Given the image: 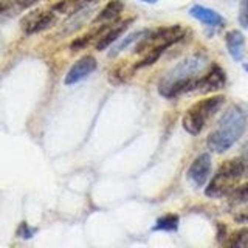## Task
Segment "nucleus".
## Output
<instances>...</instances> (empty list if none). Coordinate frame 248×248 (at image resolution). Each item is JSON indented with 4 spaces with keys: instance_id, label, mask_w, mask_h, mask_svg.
<instances>
[{
    "instance_id": "obj_1",
    "label": "nucleus",
    "mask_w": 248,
    "mask_h": 248,
    "mask_svg": "<svg viewBox=\"0 0 248 248\" xmlns=\"http://www.w3.org/2000/svg\"><path fill=\"white\" fill-rule=\"evenodd\" d=\"M206 64L208 59L202 54H192V56L180 61L161 78L158 92L166 98H174L183 92L196 90L199 81L197 75L203 72Z\"/></svg>"
},
{
    "instance_id": "obj_2",
    "label": "nucleus",
    "mask_w": 248,
    "mask_h": 248,
    "mask_svg": "<svg viewBox=\"0 0 248 248\" xmlns=\"http://www.w3.org/2000/svg\"><path fill=\"white\" fill-rule=\"evenodd\" d=\"M247 127V116L237 106H231L217 123V127L208 137V147L213 152L228 151L242 137Z\"/></svg>"
},
{
    "instance_id": "obj_3",
    "label": "nucleus",
    "mask_w": 248,
    "mask_h": 248,
    "mask_svg": "<svg viewBox=\"0 0 248 248\" xmlns=\"http://www.w3.org/2000/svg\"><path fill=\"white\" fill-rule=\"evenodd\" d=\"M245 174V161L240 158L227 160L223 165L217 169V172L209 182L205 194L208 197L220 199L223 196H228L230 192L234 191L237 182Z\"/></svg>"
},
{
    "instance_id": "obj_4",
    "label": "nucleus",
    "mask_w": 248,
    "mask_h": 248,
    "mask_svg": "<svg viewBox=\"0 0 248 248\" xmlns=\"http://www.w3.org/2000/svg\"><path fill=\"white\" fill-rule=\"evenodd\" d=\"M223 96H213L202 99L194 104L183 116V127L191 135H199L205 127L206 121L219 110L223 104Z\"/></svg>"
},
{
    "instance_id": "obj_5",
    "label": "nucleus",
    "mask_w": 248,
    "mask_h": 248,
    "mask_svg": "<svg viewBox=\"0 0 248 248\" xmlns=\"http://www.w3.org/2000/svg\"><path fill=\"white\" fill-rule=\"evenodd\" d=\"M183 37V30L180 27H168V28H160L152 33H147L146 37L137 46V53L143 51H152L155 48H168L177 41H180Z\"/></svg>"
},
{
    "instance_id": "obj_6",
    "label": "nucleus",
    "mask_w": 248,
    "mask_h": 248,
    "mask_svg": "<svg viewBox=\"0 0 248 248\" xmlns=\"http://www.w3.org/2000/svg\"><path fill=\"white\" fill-rule=\"evenodd\" d=\"M211 174V155L200 154L188 169V178L194 186H203Z\"/></svg>"
},
{
    "instance_id": "obj_7",
    "label": "nucleus",
    "mask_w": 248,
    "mask_h": 248,
    "mask_svg": "<svg viewBox=\"0 0 248 248\" xmlns=\"http://www.w3.org/2000/svg\"><path fill=\"white\" fill-rule=\"evenodd\" d=\"M23 23V28L28 34H33V33H39V31H44L46 28L53 27L56 23V16L54 13L48 11H36L33 14H30L28 17L22 22Z\"/></svg>"
},
{
    "instance_id": "obj_8",
    "label": "nucleus",
    "mask_w": 248,
    "mask_h": 248,
    "mask_svg": "<svg viewBox=\"0 0 248 248\" xmlns=\"http://www.w3.org/2000/svg\"><path fill=\"white\" fill-rule=\"evenodd\" d=\"M96 68V59L93 56H84L76 64L68 70V73L65 76V84L72 85L82 81L84 78H87L93 70Z\"/></svg>"
},
{
    "instance_id": "obj_9",
    "label": "nucleus",
    "mask_w": 248,
    "mask_h": 248,
    "mask_svg": "<svg viewBox=\"0 0 248 248\" xmlns=\"http://www.w3.org/2000/svg\"><path fill=\"white\" fill-rule=\"evenodd\" d=\"M225 81H227V78H225V72L219 65H214L211 68V72L206 73L205 76L199 78L196 90H200L203 93L219 90L225 85Z\"/></svg>"
},
{
    "instance_id": "obj_10",
    "label": "nucleus",
    "mask_w": 248,
    "mask_h": 248,
    "mask_svg": "<svg viewBox=\"0 0 248 248\" xmlns=\"http://www.w3.org/2000/svg\"><path fill=\"white\" fill-rule=\"evenodd\" d=\"M189 14L194 19H197V20L206 23V25H211V27H220L225 23L223 17L219 13H216L214 10H209V8L200 6V5L192 6L189 10Z\"/></svg>"
},
{
    "instance_id": "obj_11",
    "label": "nucleus",
    "mask_w": 248,
    "mask_h": 248,
    "mask_svg": "<svg viewBox=\"0 0 248 248\" xmlns=\"http://www.w3.org/2000/svg\"><path fill=\"white\" fill-rule=\"evenodd\" d=\"M227 46H228V51L231 54V58L234 61H242L244 58V45H245V39L244 34L240 33L237 30H232L227 33Z\"/></svg>"
},
{
    "instance_id": "obj_12",
    "label": "nucleus",
    "mask_w": 248,
    "mask_h": 248,
    "mask_svg": "<svg viewBox=\"0 0 248 248\" xmlns=\"http://www.w3.org/2000/svg\"><path fill=\"white\" fill-rule=\"evenodd\" d=\"M130 23H132V19L124 20V22L118 23L116 27L108 30L106 34H103V36L99 37V41L96 44V50H99V51L101 50H106L108 45H112L115 41H118V37H121V34L127 30V27L130 25Z\"/></svg>"
},
{
    "instance_id": "obj_13",
    "label": "nucleus",
    "mask_w": 248,
    "mask_h": 248,
    "mask_svg": "<svg viewBox=\"0 0 248 248\" xmlns=\"http://www.w3.org/2000/svg\"><path fill=\"white\" fill-rule=\"evenodd\" d=\"M93 2H96V0H62L53 6V10L62 14H75Z\"/></svg>"
},
{
    "instance_id": "obj_14",
    "label": "nucleus",
    "mask_w": 248,
    "mask_h": 248,
    "mask_svg": "<svg viewBox=\"0 0 248 248\" xmlns=\"http://www.w3.org/2000/svg\"><path fill=\"white\" fill-rule=\"evenodd\" d=\"M123 2L121 0H110L104 8L103 11L98 14V17L95 19L96 22H104V20H110V19H115L116 16H118L121 11H123Z\"/></svg>"
},
{
    "instance_id": "obj_15",
    "label": "nucleus",
    "mask_w": 248,
    "mask_h": 248,
    "mask_svg": "<svg viewBox=\"0 0 248 248\" xmlns=\"http://www.w3.org/2000/svg\"><path fill=\"white\" fill-rule=\"evenodd\" d=\"M147 33H149V31L143 30V31H137V33H132V34L126 36V37H124L123 41L120 42V44H116V45H115V48H112V51L108 53V56H116V54H120L123 50H126L130 44H134L135 41H138L140 37L146 36Z\"/></svg>"
},
{
    "instance_id": "obj_16",
    "label": "nucleus",
    "mask_w": 248,
    "mask_h": 248,
    "mask_svg": "<svg viewBox=\"0 0 248 248\" xmlns=\"http://www.w3.org/2000/svg\"><path fill=\"white\" fill-rule=\"evenodd\" d=\"M178 228V216L175 214H168L163 216L157 220V225L154 227V230L157 231H175Z\"/></svg>"
},
{
    "instance_id": "obj_17",
    "label": "nucleus",
    "mask_w": 248,
    "mask_h": 248,
    "mask_svg": "<svg viewBox=\"0 0 248 248\" xmlns=\"http://www.w3.org/2000/svg\"><path fill=\"white\" fill-rule=\"evenodd\" d=\"M87 16H89V13H79V11L75 13L73 17L65 23V28H67V30L64 31V33H72V31L78 30V28L81 27V23H82L85 19H87Z\"/></svg>"
},
{
    "instance_id": "obj_18",
    "label": "nucleus",
    "mask_w": 248,
    "mask_h": 248,
    "mask_svg": "<svg viewBox=\"0 0 248 248\" xmlns=\"http://www.w3.org/2000/svg\"><path fill=\"white\" fill-rule=\"evenodd\" d=\"M231 247H248V228L239 230L237 232L231 236L230 240Z\"/></svg>"
},
{
    "instance_id": "obj_19",
    "label": "nucleus",
    "mask_w": 248,
    "mask_h": 248,
    "mask_svg": "<svg viewBox=\"0 0 248 248\" xmlns=\"http://www.w3.org/2000/svg\"><path fill=\"white\" fill-rule=\"evenodd\" d=\"M245 202H248V183L237 188L231 196V205H240L245 203Z\"/></svg>"
},
{
    "instance_id": "obj_20",
    "label": "nucleus",
    "mask_w": 248,
    "mask_h": 248,
    "mask_svg": "<svg viewBox=\"0 0 248 248\" xmlns=\"http://www.w3.org/2000/svg\"><path fill=\"white\" fill-rule=\"evenodd\" d=\"M239 22L244 28H248V0H242V2H240Z\"/></svg>"
},
{
    "instance_id": "obj_21",
    "label": "nucleus",
    "mask_w": 248,
    "mask_h": 248,
    "mask_svg": "<svg viewBox=\"0 0 248 248\" xmlns=\"http://www.w3.org/2000/svg\"><path fill=\"white\" fill-rule=\"evenodd\" d=\"M33 234H34V230H28V225H27L25 222H23V223L20 225L19 231H17V236H20L22 239H30Z\"/></svg>"
},
{
    "instance_id": "obj_22",
    "label": "nucleus",
    "mask_w": 248,
    "mask_h": 248,
    "mask_svg": "<svg viewBox=\"0 0 248 248\" xmlns=\"http://www.w3.org/2000/svg\"><path fill=\"white\" fill-rule=\"evenodd\" d=\"M236 222H239V223H248V206L244 209V211H240L239 214H236Z\"/></svg>"
},
{
    "instance_id": "obj_23",
    "label": "nucleus",
    "mask_w": 248,
    "mask_h": 248,
    "mask_svg": "<svg viewBox=\"0 0 248 248\" xmlns=\"http://www.w3.org/2000/svg\"><path fill=\"white\" fill-rule=\"evenodd\" d=\"M37 2H41V0H19V6L20 8H28V6H31V5H34V3H37Z\"/></svg>"
},
{
    "instance_id": "obj_24",
    "label": "nucleus",
    "mask_w": 248,
    "mask_h": 248,
    "mask_svg": "<svg viewBox=\"0 0 248 248\" xmlns=\"http://www.w3.org/2000/svg\"><path fill=\"white\" fill-rule=\"evenodd\" d=\"M141 2H144V3H155V2H158V0H141Z\"/></svg>"
},
{
    "instance_id": "obj_25",
    "label": "nucleus",
    "mask_w": 248,
    "mask_h": 248,
    "mask_svg": "<svg viewBox=\"0 0 248 248\" xmlns=\"http://www.w3.org/2000/svg\"><path fill=\"white\" fill-rule=\"evenodd\" d=\"M245 70H247V72H248V65H245Z\"/></svg>"
}]
</instances>
